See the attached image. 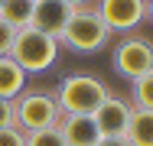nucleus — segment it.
I'll return each instance as SVG.
<instances>
[{"mask_svg":"<svg viewBox=\"0 0 153 146\" xmlns=\"http://www.w3.org/2000/svg\"><path fill=\"white\" fill-rule=\"evenodd\" d=\"M94 10H98V16L104 20V26L111 32L127 36L143 23L147 0H94Z\"/></svg>","mask_w":153,"mask_h":146,"instance_id":"6","label":"nucleus"},{"mask_svg":"<svg viewBox=\"0 0 153 146\" xmlns=\"http://www.w3.org/2000/svg\"><path fill=\"white\" fill-rule=\"evenodd\" d=\"M130 104L140 111H153V72L130 81Z\"/></svg>","mask_w":153,"mask_h":146,"instance_id":"13","label":"nucleus"},{"mask_svg":"<svg viewBox=\"0 0 153 146\" xmlns=\"http://www.w3.org/2000/svg\"><path fill=\"white\" fill-rule=\"evenodd\" d=\"M143 20H150V23H153V0H147V13H143Z\"/></svg>","mask_w":153,"mask_h":146,"instance_id":"20","label":"nucleus"},{"mask_svg":"<svg viewBox=\"0 0 153 146\" xmlns=\"http://www.w3.org/2000/svg\"><path fill=\"white\" fill-rule=\"evenodd\" d=\"M3 127H13V101H3L0 97V130Z\"/></svg>","mask_w":153,"mask_h":146,"instance_id":"17","label":"nucleus"},{"mask_svg":"<svg viewBox=\"0 0 153 146\" xmlns=\"http://www.w3.org/2000/svg\"><path fill=\"white\" fill-rule=\"evenodd\" d=\"M23 91H26V72L10 55H0V97L3 101H13Z\"/></svg>","mask_w":153,"mask_h":146,"instance_id":"10","label":"nucleus"},{"mask_svg":"<svg viewBox=\"0 0 153 146\" xmlns=\"http://www.w3.org/2000/svg\"><path fill=\"white\" fill-rule=\"evenodd\" d=\"M0 3H3V0H0Z\"/></svg>","mask_w":153,"mask_h":146,"instance_id":"22","label":"nucleus"},{"mask_svg":"<svg viewBox=\"0 0 153 146\" xmlns=\"http://www.w3.org/2000/svg\"><path fill=\"white\" fill-rule=\"evenodd\" d=\"M33 3H39V0H33Z\"/></svg>","mask_w":153,"mask_h":146,"instance_id":"21","label":"nucleus"},{"mask_svg":"<svg viewBox=\"0 0 153 146\" xmlns=\"http://www.w3.org/2000/svg\"><path fill=\"white\" fill-rule=\"evenodd\" d=\"M59 120L62 107L52 91H23L20 97H13V127L23 133L59 127Z\"/></svg>","mask_w":153,"mask_h":146,"instance_id":"4","label":"nucleus"},{"mask_svg":"<svg viewBox=\"0 0 153 146\" xmlns=\"http://www.w3.org/2000/svg\"><path fill=\"white\" fill-rule=\"evenodd\" d=\"M124 140L130 146H153V111H140L134 107V114L127 120Z\"/></svg>","mask_w":153,"mask_h":146,"instance_id":"11","label":"nucleus"},{"mask_svg":"<svg viewBox=\"0 0 153 146\" xmlns=\"http://www.w3.org/2000/svg\"><path fill=\"white\" fill-rule=\"evenodd\" d=\"M130 114H134V104H130V101L108 94V101H104L91 117H94V127H98L101 136H124Z\"/></svg>","mask_w":153,"mask_h":146,"instance_id":"7","label":"nucleus"},{"mask_svg":"<svg viewBox=\"0 0 153 146\" xmlns=\"http://www.w3.org/2000/svg\"><path fill=\"white\" fill-rule=\"evenodd\" d=\"M94 146H130V143H127L124 136H101Z\"/></svg>","mask_w":153,"mask_h":146,"instance_id":"18","label":"nucleus"},{"mask_svg":"<svg viewBox=\"0 0 153 146\" xmlns=\"http://www.w3.org/2000/svg\"><path fill=\"white\" fill-rule=\"evenodd\" d=\"M26 146H65L59 127H49V130H33L26 133Z\"/></svg>","mask_w":153,"mask_h":146,"instance_id":"14","label":"nucleus"},{"mask_svg":"<svg viewBox=\"0 0 153 146\" xmlns=\"http://www.w3.org/2000/svg\"><path fill=\"white\" fill-rule=\"evenodd\" d=\"M114 72L127 78V81H134V78H140V75H150L153 72V42L147 36H134V32H127L121 42L114 46Z\"/></svg>","mask_w":153,"mask_h":146,"instance_id":"5","label":"nucleus"},{"mask_svg":"<svg viewBox=\"0 0 153 146\" xmlns=\"http://www.w3.org/2000/svg\"><path fill=\"white\" fill-rule=\"evenodd\" d=\"M72 16V7H65L62 0H39L36 7H33V29H39V32H46V36H52L56 42H59V32L65 26V20Z\"/></svg>","mask_w":153,"mask_h":146,"instance_id":"8","label":"nucleus"},{"mask_svg":"<svg viewBox=\"0 0 153 146\" xmlns=\"http://www.w3.org/2000/svg\"><path fill=\"white\" fill-rule=\"evenodd\" d=\"M65 7H72V10H82V7H91L94 0H62Z\"/></svg>","mask_w":153,"mask_h":146,"instance_id":"19","label":"nucleus"},{"mask_svg":"<svg viewBox=\"0 0 153 146\" xmlns=\"http://www.w3.org/2000/svg\"><path fill=\"white\" fill-rule=\"evenodd\" d=\"M59 133L65 140V146H94L101 140V133L94 127V117H88V114H62Z\"/></svg>","mask_w":153,"mask_h":146,"instance_id":"9","label":"nucleus"},{"mask_svg":"<svg viewBox=\"0 0 153 146\" xmlns=\"http://www.w3.org/2000/svg\"><path fill=\"white\" fill-rule=\"evenodd\" d=\"M33 0H3L0 3V20L10 23L13 29H26L33 23Z\"/></svg>","mask_w":153,"mask_h":146,"instance_id":"12","label":"nucleus"},{"mask_svg":"<svg viewBox=\"0 0 153 146\" xmlns=\"http://www.w3.org/2000/svg\"><path fill=\"white\" fill-rule=\"evenodd\" d=\"M13 39H16V29L10 26V23H3V20H0V55H10Z\"/></svg>","mask_w":153,"mask_h":146,"instance_id":"16","label":"nucleus"},{"mask_svg":"<svg viewBox=\"0 0 153 146\" xmlns=\"http://www.w3.org/2000/svg\"><path fill=\"white\" fill-rule=\"evenodd\" d=\"M0 146H26V133L16 127H3L0 130Z\"/></svg>","mask_w":153,"mask_h":146,"instance_id":"15","label":"nucleus"},{"mask_svg":"<svg viewBox=\"0 0 153 146\" xmlns=\"http://www.w3.org/2000/svg\"><path fill=\"white\" fill-rule=\"evenodd\" d=\"M111 39V29L104 26V20L98 16L94 7H82V10H72V16L65 20V26L59 32V42L72 52H82V55H91L101 52Z\"/></svg>","mask_w":153,"mask_h":146,"instance_id":"1","label":"nucleus"},{"mask_svg":"<svg viewBox=\"0 0 153 146\" xmlns=\"http://www.w3.org/2000/svg\"><path fill=\"white\" fill-rule=\"evenodd\" d=\"M10 58H13L26 75H39V72H46V68L56 65L59 42H56L52 36L33 29V26L16 29V39H13V46H10Z\"/></svg>","mask_w":153,"mask_h":146,"instance_id":"3","label":"nucleus"},{"mask_svg":"<svg viewBox=\"0 0 153 146\" xmlns=\"http://www.w3.org/2000/svg\"><path fill=\"white\" fill-rule=\"evenodd\" d=\"M56 101H59L62 114H88L91 117L104 101H108V85L94 75H65L56 85Z\"/></svg>","mask_w":153,"mask_h":146,"instance_id":"2","label":"nucleus"}]
</instances>
